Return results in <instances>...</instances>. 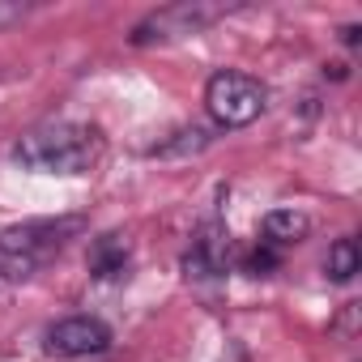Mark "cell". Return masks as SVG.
Instances as JSON below:
<instances>
[{
  "label": "cell",
  "instance_id": "cell-2",
  "mask_svg": "<svg viewBox=\"0 0 362 362\" xmlns=\"http://www.w3.org/2000/svg\"><path fill=\"white\" fill-rule=\"evenodd\" d=\"M86 218L81 214H64V218H30V222H13L0 230V281H30L39 277L52 260H60L69 252L73 239L86 235Z\"/></svg>",
  "mask_w": 362,
  "mask_h": 362
},
{
  "label": "cell",
  "instance_id": "cell-5",
  "mask_svg": "<svg viewBox=\"0 0 362 362\" xmlns=\"http://www.w3.org/2000/svg\"><path fill=\"white\" fill-rule=\"evenodd\" d=\"M43 349L52 358H94V354L111 349V328L98 315H69L47 328Z\"/></svg>",
  "mask_w": 362,
  "mask_h": 362
},
{
  "label": "cell",
  "instance_id": "cell-4",
  "mask_svg": "<svg viewBox=\"0 0 362 362\" xmlns=\"http://www.w3.org/2000/svg\"><path fill=\"white\" fill-rule=\"evenodd\" d=\"M235 5H222V0H179V5H162L153 13H145L128 43L132 47H158V43H175V39H188V35H201L209 30L214 22H222Z\"/></svg>",
  "mask_w": 362,
  "mask_h": 362
},
{
  "label": "cell",
  "instance_id": "cell-12",
  "mask_svg": "<svg viewBox=\"0 0 362 362\" xmlns=\"http://www.w3.org/2000/svg\"><path fill=\"white\" fill-rule=\"evenodd\" d=\"M358 311H362L358 303H345L341 315L332 320V332H337V337H354V332H358Z\"/></svg>",
  "mask_w": 362,
  "mask_h": 362
},
{
  "label": "cell",
  "instance_id": "cell-7",
  "mask_svg": "<svg viewBox=\"0 0 362 362\" xmlns=\"http://www.w3.org/2000/svg\"><path fill=\"white\" fill-rule=\"evenodd\" d=\"M128 260H132V247L115 230H107L90 243V277L94 281H119L128 273Z\"/></svg>",
  "mask_w": 362,
  "mask_h": 362
},
{
  "label": "cell",
  "instance_id": "cell-3",
  "mask_svg": "<svg viewBox=\"0 0 362 362\" xmlns=\"http://www.w3.org/2000/svg\"><path fill=\"white\" fill-rule=\"evenodd\" d=\"M205 111L218 128H247L269 111V86L243 69H218L205 81Z\"/></svg>",
  "mask_w": 362,
  "mask_h": 362
},
{
  "label": "cell",
  "instance_id": "cell-1",
  "mask_svg": "<svg viewBox=\"0 0 362 362\" xmlns=\"http://www.w3.org/2000/svg\"><path fill=\"white\" fill-rule=\"evenodd\" d=\"M107 158V136L98 124L86 119H52L39 124L30 132L18 136L13 145V162L30 175H60V179H77L98 170V162Z\"/></svg>",
  "mask_w": 362,
  "mask_h": 362
},
{
  "label": "cell",
  "instance_id": "cell-9",
  "mask_svg": "<svg viewBox=\"0 0 362 362\" xmlns=\"http://www.w3.org/2000/svg\"><path fill=\"white\" fill-rule=\"evenodd\" d=\"M209 145H214V132H209V128L184 124V128H175L166 141H158V145L149 149V158H192V153H201V149H209Z\"/></svg>",
  "mask_w": 362,
  "mask_h": 362
},
{
  "label": "cell",
  "instance_id": "cell-11",
  "mask_svg": "<svg viewBox=\"0 0 362 362\" xmlns=\"http://www.w3.org/2000/svg\"><path fill=\"white\" fill-rule=\"evenodd\" d=\"M277 264H281V252H277V247H269L264 239H260L256 247H247V252L239 256V269H243L247 277H269V273H273Z\"/></svg>",
  "mask_w": 362,
  "mask_h": 362
},
{
  "label": "cell",
  "instance_id": "cell-13",
  "mask_svg": "<svg viewBox=\"0 0 362 362\" xmlns=\"http://www.w3.org/2000/svg\"><path fill=\"white\" fill-rule=\"evenodd\" d=\"M22 18H26V9H22V5H13V0H0V30L13 26V22H22Z\"/></svg>",
  "mask_w": 362,
  "mask_h": 362
},
{
  "label": "cell",
  "instance_id": "cell-10",
  "mask_svg": "<svg viewBox=\"0 0 362 362\" xmlns=\"http://www.w3.org/2000/svg\"><path fill=\"white\" fill-rule=\"evenodd\" d=\"M358 269H362L358 239H354V235L337 239V243L328 247V256H324V277H328V281H337V286H345V281H354V277H358Z\"/></svg>",
  "mask_w": 362,
  "mask_h": 362
},
{
  "label": "cell",
  "instance_id": "cell-8",
  "mask_svg": "<svg viewBox=\"0 0 362 362\" xmlns=\"http://www.w3.org/2000/svg\"><path fill=\"white\" fill-rule=\"evenodd\" d=\"M260 235H264V243L269 247H290V243H303L307 235H311V218L307 214H298V209H273V214H264V222H260Z\"/></svg>",
  "mask_w": 362,
  "mask_h": 362
},
{
  "label": "cell",
  "instance_id": "cell-14",
  "mask_svg": "<svg viewBox=\"0 0 362 362\" xmlns=\"http://www.w3.org/2000/svg\"><path fill=\"white\" fill-rule=\"evenodd\" d=\"M358 35H362L358 26H345V30H341V43H345V47H354V43H358Z\"/></svg>",
  "mask_w": 362,
  "mask_h": 362
},
{
  "label": "cell",
  "instance_id": "cell-6",
  "mask_svg": "<svg viewBox=\"0 0 362 362\" xmlns=\"http://www.w3.org/2000/svg\"><path fill=\"white\" fill-rule=\"evenodd\" d=\"M230 264V230L222 218L201 222V230L192 235V247L184 252V277L188 281H214L222 277Z\"/></svg>",
  "mask_w": 362,
  "mask_h": 362
}]
</instances>
